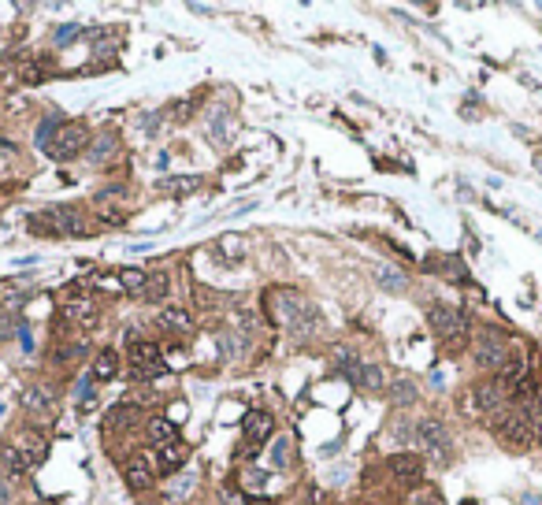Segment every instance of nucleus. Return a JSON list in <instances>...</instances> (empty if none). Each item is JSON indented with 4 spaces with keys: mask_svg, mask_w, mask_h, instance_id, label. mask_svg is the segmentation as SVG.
I'll return each mask as SVG.
<instances>
[{
    "mask_svg": "<svg viewBox=\"0 0 542 505\" xmlns=\"http://www.w3.org/2000/svg\"><path fill=\"white\" fill-rule=\"evenodd\" d=\"M427 324L450 349H464V346H468V338H472L468 316H464L461 308H453V305H431L427 308Z\"/></svg>",
    "mask_w": 542,
    "mask_h": 505,
    "instance_id": "obj_1",
    "label": "nucleus"
},
{
    "mask_svg": "<svg viewBox=\"0 0 542 505\" xmlns=\"http://www.w3.org/2000/svg\"><path fill=\"white\" fill-rule=\"evenodd\" d=\"M49 160H56V164H67V160L90 153V131H85L82 119H63L60 131L52 134V142L45 145Z\"/></svg>",
    "mask_w": 542,
    "mask_h": 505,
    "instance_id": "obj_2",
    "label": "nucleus"
},
{
    "mask_svg": "<svg viewBox=\"0 0 542 505\" xmlns=\"http://www.w3.org/2000/svg\"><path fill=\"white\" fill-rule=\"evenodd\" d=\"M472 357L479 368H491V372H502L509 361H513V346H509V338H502L498 331H483L479 342L472 346Z\"/></svg>",
    "mask_w": 542,
    "mask_h": 505,
    "instance_id": "obj_3",
    "label": "nucleus"
},
{
    "mask_svg": "<svg viewBox=\"0 0 542 505\" xmlns=\"http://www.w3.org/2000/svg\"><path fill=\"white\" fill-rule=\"evenodd\" d=\"M509 394L494 383H475L468 394H464V413H483V416H498L502 409H509Z\"/></svg>",
    "mask_w": 542,
    "mask_h": 505,
    "instance_id": "obj_4",
    "label": "nucleus"
},
{
    "mask_svg": "<svg viewBox=\"0 0 542 505\" xmlns=\"http://www.w3.org/2000/svg\"><path fill=\"white\" fill-rule=\"evenodd\" d=\"M130 375L134 379H160V375H167V361L156 342H134L130 346Z\"/></svg>",
    "mask_w": 542,
    "mask_h": 505,
    "instance_id": "obj_5",
    "label": "nucleus"
},
{
    "mask_svg": "<svg viewBox=\"0 0 542 505\" xmlns=\"http://www.w3.org/2000/svg\"><path fill=\"white\" fill-rule=\"evenodd\" d=\"M416 442L424 446L427 457H435V461L453 457V438L446 431V424H438V420H420L416 424Z\"/></svg>",
    "mask_w": 542,
    "mask_h": 505,
    "instance_id": "obj_6",
    "label": "nucleus"
},
{
    "mask_svg": "<svg viewBox=\"0 0 542 505\" xmlns=\"http://www.w3.org/2000/svg\"><path fill=\"white\" fill-rule=\"evenodd\" d=\"M23 405H26V413L34 416V420H52V416H56V394H52V386H45V383L26 386Z\"/></svg>",
    "mask_w": 542,
    "mask_h": 505,
    "instance_id": "obj_7",
    "label": "nucleus"
},
{
    "mask_svg": "<svg viewBox=\"0 0 542 505\" xmlns=\"http://www.w3.org/2000/svg\"><path fill=\"white\" fill-rule=\"evenodd\" d=\"M386 468H390V476H394L397 483H405V487H416L420 479H424V457L420 454H394L386 461Z\"/></svg>",
    "mask_w": 542,
    "mask_h": 505,
    "instance_id": "obj_8",
    "label": "nucleus"
},
{
    "mask_svg": "<svg viewBox=\"0 0 542 505\" xmlns=\"http://www.w3.org/2000/svg\"><path fill=\"white\" fill-rule=\"evenodd\" d=\"M123 479H126V487L138 490V494L149 490V487H153V479H156V461L153 457H142V454L130 457L126 465H123Z\"/></svg>",
    "mask_w": 542,
    "mask_h": 505,
    "instance_id": "obj_9",
    "label": "nucleus"
},
{
    "mask_svg": "<svg viewBox=\"0 0 542 505\" xmlns=\"http://www.w3.org/2000/svg\"><path fill=\"white\" fill-rule=\"evenodd\" d=\"M45 220L52 223L56 238H60V234H71V238L85 234V216H82L79 208H71V205H56V208H49V212H45Z\"/></svg>",
    "mask_w": 542,
    "mask_h": 505,
    "instance_id": "obj_10",
    "label": "nucleus"
},
{
    "mask_svg": "<svg viewBox=\"0 0 542 505\" xmlns=\"http://www.w3.org/2000/svg\"><path fill=\"white\" fill-rule=\"evenodd\" d=\"M138 424H142V405L123 401V405H115V409L108 413L104 431H108V435H123V431H130V427H138Z\"/></svg>",
    "mask_w": 542,
    "mask_h": 505,
    "instance_id": "obj_11",
    "label": "nucleus"
},
{
    "mask_svg": "<svg viewBox=\"0 0 542 505\" xmlns=\"http://www.w3.org/2000/svg\"><path fill=\"white\" fill-rule=\"evenodd\" d=\"M186 461H190V446L182 442V438L156 449V472H171V476H175V472L186 468Z\"/></svg>",
    "mask_w": 542,
    "mask_h": 505,
    "instance_id": "obj_12",
    "label": "nucleus"
},
{
    "mask_svg": "<svg viewBox=\"0 0 542 505\" xmlns=\"http://www.w3.org/2000/svg\"><path fill=\"white\" fill-rule=\"evenodd\" d=\"M15 446L23 449V457L30 461V468H34V465H41V461H45V454H49V435H41V431H34V427H30V431H19Z\"/></svg>",
    "mask_w": 542,
    "mask_h": 505,
    "instance_id": "obj_13",
    "label": "nucleus"
},
{
    "mask_svg": "<svg viewBox=\"0 0 542 505\" xmlns=\"http://www.w3.org/2000/svg\"><path fill=\"white\" fill-rule=\"evenodd\" d=\"M242 431L249 442H268L271 431H275V420H271V413L264 409H253V413H245V424H242Z\"/></svg>",
    "mask_w": 542,
    "mask_h": 505,
    "instance_id": "obj_14",
    "label": "nucleus"
},
{
    "mask_svg": "<svg viewBox=\"0 0 542 505\" xmlns=\"http://www.w3.org/2000/svg\"><path fill=\"white\" fill-rule=\"evenodd\" d=\"M30 468V461L23 457V449H19L15 442H0V472L12 479H23Z\"/></svg>",
    "mask_w": 542,
    "mask_h": 505,
    "instance_id": "obj_15",
    "label": "nucleus"
},
{
    "mask_svg": "<svg viewBox=\"0 0 542 505\" xmlns=\"http://www.w3.org/2000/svg\"><path fill=\"white\" fill-rule=\"evenodd\" d=\"M145 435H149V442L160 449V446L175 442V438H179V427H175V420H167V416H153V420L145 424Z\"/></svg>",
    "mask_w": 542,
    "mask_h": 505,
    "instance_id": "obj_16",
    "label": "nucleus"
},
{
    "mask_svg": "<svg viewBox=\"0 0 542 505\" xmlns=\"http://www.w3.org/2000/svg\"><path fill=\"white\" fill-rule=\"evenodd\" d=\"M90 375H93L97 383H112L115 375H119V353H115V349H101V353L93 357Z\"/></svg>",
    "mask_w": 542,
    "mask_h": 505,
    "instance_id": "obj_17",
    "label": "nucleus"
},
{
    "mask_svg": "<svg viewBox=\"0 0 542 505\" xmlns=\"http://www.w3.org/2000/svg\"><path fill=\"white\" fill-rule=\"evenodd\" d=\"M193 487H197V472H193V468L175 472L171 483H167V502H186L190 494H193Z\"/></svg>",
    "mask_w": 542,
    "mask_h": 505,
    "instance_id": "obj_18",
    "label": "nucleus"
},
{
    "mask_svg": "<svg viewBox=\"0 0 542 505\" xmlns=\"http://www.w3.org/2000/svg\"><path fill=\"white\" fill-rule=\"evenodd\" d=\"M115 153H119V138L115 134H101V138L90 142V164H97V167H104Z\"/></svg>",
    "mask_w": 542,
    "mask_h": 505,
    "instance_id": "obj_19",
    "label": "nucleus"
},
{
    "mask_svg": "<svg viewBox=\"0 0 542 505\" xmlns=\"http://www.w3.org/2000/svg\"><path fill=\"white\" fill-rule=\"evenodd\" d=\"M63 316H67L71 324H93L97 305L90 297H71V301H63Z\"/></svg>",
    "mask_w": 542,
    "mask_h": 505,
    "instance_id": "obj_20",
    "label": "nucleus"
},
{
    "mask_svg": "<svg viewBox=\"0 0 542 505\" xmlns=\"http://www.w3.org/2000/svg\"><path fill=\"white\" fill-rule=\"evenodd\" d=\"M160 327H164L167 335H190L193 320H190V313H182V308H164V313H160Z\"/></svg>",
    "mask_w": 542,
    "mask_h": 505,
    "instance_id": "obj_21",
    "label": "nucleus"
},
{
    "mask_svg": "<svg viewBox=\"0 0 542 505\" xmlns=\"http://www.w3.org/2000/svg\"><path fill=\"white\" fill-rule=\"evenodd\" d=\"M167 294H171V275H167V272L145 275V286H142V297H145V301H164Z\"/></svg>",
    "mask_w": 542,
    "mask_h": 505,
    "instance_id": "obj_22",
    "label": "nucleus"
},
{
    "mask_svg": "<svg viewBox=\"0 0 542 505\" xmlns=\"http://www.w3.org/2000/svg\"><path fill=\"white\" fill-rule=\"evenodd\" d=\"M204 179L201 175H171V179H160V190L164 193H193L201 190Z\"/></svg>",
    "mask_w": 542,
    "mask_h": 505,
    "instance_id": "obj_23",
    "label": "nucleus"
},
{
    "mask_svg": "<svg viewBox=\"0 0 542 505\" xmlns=\"http://www.w3.org/2000/svg\"><path fill=\"white\" fill-rule=\"evenodd\" d=\"M390 394H394V401H397V405H409V401H416V386H413V383H405V379L390 386Z\"/></svg>",
    "mask_w": 542,
    "mask_h": 505,
    "instance_id": "obj_24",
    "label": "nucleus"
},
{
    "mask_svg": "<svg viewBox=\"0 0 542 505\" xmlns=\"http://www.w3.org/2000/svg\"><path fill=\"white\" fill-rule=\"evenodd\" d=\"M223 294H215V290H208V286H197V305L201 308H220L223 305Z\"/></svg>",
    "mask_w": 542,
    "mask_h": 505,
    "instance_id": "obj_25",
    "label": "nucleus"
},
{
    "mask_svg": "<svg viewBox=\"0 0 542 505\" xmlns=\"http://www.w3.org/2000/svg\"><path fill=\"white\" fill-rule=\"evenodd\" d=\"M379 283H383L386 290H405V275L390 272V267H379Z\"/></svg>",
    "mask_w": 542,
    "mask_h": 505,
    "instance_id": "obj_26",
    "label": "nucleus"
},
{
    "mask_svg": "<svg viewBox=\"0 0 542 505\" xmlns=\"http://www.w3.org/2000/svg\"><path fill=\"white\" fill-rule=\"evenodd\" d=\"M82 353H85V346H82V342H67V346H63V349H56V353H52V361H79Z\"/></svg>",
    "mask_w": 542,
    "mask_h": 505,
    "instance_id": "obj_27",
    "label": "nucleus"
},
{
    "mask_svg": "<svg viewBox=\"0 0 542 505\" xmlns=\"http://www.w3.org/2000/svg\"><path fill=\"white\" fill-rule=\"evenodd\" d=\"M413 505H446V502H442V494L435 487H424V490L413 494Z\"/></svg>",
    "mask_w": 542,
    "mask_h": 505,
    "instance_id": "obj_28",
    "label": "nucleus"
},
{
    "mask_svg": "<svg viewBox=\"0 0 542 505\" xmlns=\"http://www.w3.org/2000/svg\"><path fill=\"white\" fill-rule=\"evenodd\" d=\"M119 279H123L130 290H142V286H145V272H138V267H126V272H119Z\"/></svg>",
    "mask_w": 542,
    "mask_h": 505,
    "instance_id": "obj_29",
    "label": "nucleus"
},
{
    "mask_svg": "<svg viewBox=\"0 0 542 505\" xmlns=\"http://www.w3.org/2000/svg\"><path fill=\"white\" fill-rule=\"evenodd\" d=\"M56 131H60V119H45V123H41V131H38V145L45 149V145L52 142V134H56Z\"/></svg>",
    "mask_w": 542,
    "mask_h": 505,
    "instance_id": "obj_30",
    "label": "nucleus"
},
{
    "mask_svg": "<svg viewBox=\"0 0 542 505\" xmlns=\"http://www.w3.org/2000/svg\"><path fill=\"white\" fill-rule=\"evenodd\" d=\"M23 82H45V63H26L23 67Z\"/></svg>",
    "mask_w": 542,
    "mask_h": 505,
    "instance_id": "obj_31",
    "label": "nucleus"
},
{
    "mask_svg": "<svg viewBox=\"0 0 542 505\" xmlns=\"http://www.w3.org/2000/svg\"><path fill=\"white\" fill-rule=\"evenodd\" d=\"M15 498V479L12 476H4V472H0V505H8Z\"/></svg>",
    "mask_w": 542,
    "mask_h": 505,
    "instance_id": "obj_32",
    "label": "nucleus"
},
{
    "mask_svg": "<svg viewBox=\"0 0 542 505\" xmlns=\"http://www.w3.org/2000/svg\"><path fill=\"white\" fill-rule=\"evenodd\" d=\"M286 449H290V442H286V438H279L275 449H271V465H275V468L286 465Z\"/></svg>",
    "mask_w": 542,
    "mask_h": 505,
    "instance_id": "obj_33",
    "label": "nucleus"
},
{
    "mask_svg": "<svg viewBox=\"0 0 542 505\" xmlns=\"http://www.w3.org/2000/svg\"><path fill=\"white\" fill-rule=\"evenodd\" d=\"M15 327H19V316H15V313H4V316H0V338H8Z\"/></svg>",
    "mask_w": 542,
    "mask_h": 505,
    "instance_id": "obj_34",
    "label": "nucleus"
},
{
    "mask_svg": "<svg viewBox=\"0 0 542 505\" xmlns=\"http://www.w3.org/2000/svg\"><path fill=\"white\" fill-rule=\"evenodd\" d=\"M220 505H249V502H245V494H238V490H220Z\"/></svg>",
    "mask_w": 542,
    "mask_h": 505,
    "instance_id": "obj_35",
    "label": "nucleus"
},
{
    "mask_svg": "<svg viewBox=\"0 0 542 505\" xmlns=\"http://www.w3.org/2000/svg\"><path fill=\"white\" fill-rule=\"evenodd\" d=\"M74 34H79V26H60V34H56V41L63 45V41H71Z\"/></svg>",
    "mask_w": 542,
    "mask_h": 505,
    "instance_id": "obj_36",
    "label": "nucleus"
}]
</instances>
